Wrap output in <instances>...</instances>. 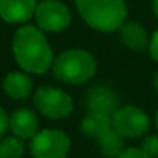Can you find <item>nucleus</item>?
<instances>
[{"label":"nucleus","mask_w":158,"mask_h":158,"mask_svg":"<svg viewBox=\"0 0 158 158\" xmlns=\"http://www.w3.org/2000/svg\"><path fill=\"white\" fill-rule=\"evenodd\" d=\"M12 52L17 64L28 74H45L52 68V48L39 26L23 25L19 28L12 39Z\"/></svg>","instance_id":"f257e3e1"},{"label":"nucleus","mask_w":158,"mask_h":158,"mask_svg":"<svg viewBox=\"0 0 158 158\" xmlns=\"http://www.w3.org/2000/svg\"><path fill=\"white\" fill-rule=\"evenodd\" d=\"M75 6L85 23L102 32L118 31L127 17L124 0H75Z\"/></svg>","instance_id":"f03ea898"},{"label":"nucleus","mask_w":158,"mask_h":158,"mask_svg":"<svg viewBox=\"0 0 158 158\" xmlns=\"http://www.w3.org/2000/svg\"><path fill=\"white\" fill-rule=\"evenodd\" d=\"M52 74L66 85H83L97 72V60L86 49H66L54 57Z\"/></svg>","instance_id":"7ed1b4c3"},{"label":"nucleus","mask_w":158,"mask_h":158,"mask_svg":"<svg viewBox=\"0 0 158 158\" xmlns=\"http://www.w3.org/2000/svg\"><path fill=\"white\" fill-rule=\"evenodd\" d=\"M32 102L42 115L51 120L66 118L74 110V102L71 95L58 88H49V86L39 88L32 95Z\"/></svg>","instance_id":"20e7f679"},{"label":"nucleus","mask_w":158,"mask_h":158,"mask_svg":"<svg viewBox=\"0 0 158 158\" xmlns=\"http://www.w3.org/2000/svg\"><path fill=\"white\" fill-rule=\"evenodd\" d=\"M29 141L32 158H66L71 151V138L58 129L39 131Z\"/></svg>","instance_id":"39448f33"},{"label":"nucleus","mask_w":158,"mask_h":158,"mask_svg":"<svg viewBox=\"0 0 158 158\" xmlns=\"http://www.w3.org/2000/svg\"><path fill=\"white\" fill-rule=\"evenodd\" d=\"M112 127L123 138H140L149 132L151 120L143 109L126 105L112 114Z\"/></svg>","instance_id":"423d86ee"},{"label":"nucleus","mask_w":158,"mask_h":158,"mask_svg":"<svg viewBox=\"0 0 158 158\" xmlns=\"http://www.w3.org/2000/svg\"><path fill=\"white\" fill-rule=\"evenodd\" d=\"M34 17L43 32H61L72 20L69 8L60 0H43L37 3Z\"/></svg>","instance_id":"0eeeda50"},{"label":"nucleus","mask_w":158,"mask_h":158,"mask_svg":"<svg viewBox=\"0 0 158 158\" xmlns=\"http://www.w3.org/2000/svg\"><path fill=\"white\" fill-rule=\"evenodd\" d=\"M35 0H0V17L11 25H23L34 17Z\"/></svg>","instance_id":"6e6552de"},{"label":"nucleus","mask_w":158,"mask_h":158,"mask_svg":"<svg viewBox=\"0 0 158 158\" xmlns=\"http://www.w3.org/2000/svg\"><path fill=\"white\" fill-rule=\"evenodd\" d=\"M9 131L20 140H31L39 132V118L31 109L22 107L9 115Z\"/></svg>","instance_id":"1a4fd4ad"},{"label":"nucleus","mask_w":158,"mask_h":158,"mask_svg":"<svg viewBox=\"0 0 158 158\" xmlns=\"http://www.w3.org/2000/svg\"><path fill=\"white\" fill-rule=\"evenodd\" d=\"M120 42L132 51H144L149 48V34L143 25L135 20H126L118 28Z\"/></svg>","instance_id":"9d476101"},{"label":"nucleus","mask_w":158,"mask_h":158,"mask_svg":"<svg viewBox=\"0 0 158 158\" xmlns=\"http://www.w3.org/2000/svg\"><path fill=\"white\" fill-rule=\"evenodd\" d=\"M86 105L89 110H97L112 115L118 109V95L107 86L92 88L86 97Z\"/></svg>","instance_id":"9b49d317"},{"label":"nucleus","mask_w":158,"mask_h":158,"mask_svg":"<svg viewBox=\"0 0 158 158\" xmlns=\"http://www.w3.org/2000/svg\"><path fill=\"white\" fill-rule=\"evenodd\" d=\"M3 91L12 100H26L32 94V80L28 72L12 71L3 78Z\"/></svg>","instance_id":"f8f14e48"},{"label":"nucleus","mask_w":158,"mask_h":158,"mask_svg":"<svg viewBox=\"0 0 158 158\" xmlns=\"http://www.w3.org/2000/svg\"><path fill=\"white\" fill-rule=\"evenodd\" d=\"M80 127L83 135L97 141L100 137H103L106 132L112 129V115L97 110H88V114L81 120Z\"/></svg>","instance_id":"ddd939ff"},{"label":"nucleus","mask_w":158,"mask_h":158,"mask_svg":"<svg viewBox=\"0 0 158 158\" xmlns=\"http://www.w3.org/2000/svg\"><path fill=\"white\" fill-rule=\"evenodd\" d=\"M97 148L106 158H117V155L124 149V138L112 127L97 140Z\"/></svg>","instance_id":"4468645a"},{"label":"nucleus","mask_w":158,"mask_h":158,"mask_svg":"<svg viewBox=\"0 0 158 158\" xmlns=\"http://www.w3.org/2000/svg\"><path fill=\"white\" fill-rule=\"evenodd\" d=\"M25 155L23 140L15 135L3 137L0 140V158H22Z\"/></svg>","instance_id":"2eb2a0df"},{"label":"nucleus","mask_w":158,"mask_h":158,"mask_svg":"<svg viewBox=\"0 0 158 158\" xmlns=\"http://www.w3.org/2000/svg\"><path fill=\"white\" fill-rule=\"evenodd\" d=\"M141 149L149 155L151 158H158V135L157 134H149L143 140Z\"/></svg>","instance_id":"dca6fc26"},{"label":"nucleus","mask_w":158,"mask_h":158,"mask_svg":"<svg viewBox=\"0 0 158 158\" xmlns=\"http://www.w3.org/2000/svg\"><path fill=\"white\" fill-rule=\"evenodd\" d=\"M117 158H151L141 148H124Z\"/></svg>","instance_id":"f3484780"},{"label":"nucleus","mask_w":158,"mask_h":158,"mask_svg":"<svg viewBox=\"0 0 158 158\" xmlns=\"http://www.w3.org/2000/svg\"><path fill=\"white\" fill-rule=\"evenodd\" d=\"M8 131H9V115H8L6 110L0 106V140L6 135Z\"/></svg>","instance_id":"a211bd4d"},{"label":"nucleus","mask_w":158,"mask_h":158,"mask_svg":"<svg viewBox=\"0 0 158 158\" xmlns=\"http://www.w3.org/2000/svg\"><path fill=\"white\" fill-rule=\"evenodd\" d=\"M149 54L154 58V61L158 63V28L155 32L151 35V42H149Z\"/></svg>","instance_id":"6ab92c4d"},{"label":"nucleus","mask_w":158,"mask_h":158,"mask_svg":"<svg viewBox=\"0 0 158 158\" xmlns=\"http://www.w3.org/2000/svg\"><path fill=\"white\" fill-rule=\"evenodd\" d=\"M152 9H154V14L158 19V0H152Z\"/></svg>","instance_id":"aec40b11"},{"label":"nucleus","mask_w":158,"mask_h":158,"mask_svg":"<svg viewBox=\"0 0 158 158\" xmlns=\"http://www.w3.org/2000/svg\"><path fill=\"white\" fill-rule=\"evenodd\" d=\"M154 88H155V92L158 94V71L155 72V75H154Z\"/></svg>","instance_id":"412c9836"},{"label":"nucleus","mask_w":158,"mask_h":158,"mask_svg":"<svg viewBox=\"0 0 158 158\" xmlns=\"http://www.w3.org/2000/svg\"><path fill=\"white\" fill-rule=\"evenodd\" d=\"M155 126H157V129H158V109H157V112H155Z\"/></svg>","instance_id":"4be33fe9"}]
</instances>
